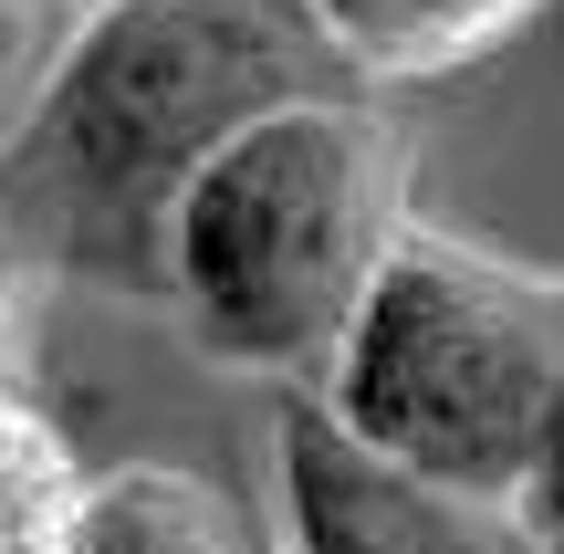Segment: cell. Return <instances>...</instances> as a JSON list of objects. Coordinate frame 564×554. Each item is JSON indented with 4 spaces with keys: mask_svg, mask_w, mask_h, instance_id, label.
<instances>
[{
    "mask_svg": "<svg viewBox=\"0 0 564 554\" xmlns=\"http://www.w3.org/2000/svg\"><path fill=\"white\" fill-rule=\"evenodd\" d=\"M356 95L303 0H95L0 126V272L167 304L178 199L282 105Z\"/></svg>",
    "mask_w": 564,
    "mask_h": 554,
    "instance_id": "6da1fadb",
    "label": "cell"
},
{
    "mask_svg": "<svg viewBox=\"0 0 564 554\" xmlns=\"http://www.w3.org/2000/svg\"><path fill=\"white\" fill-rule=\"evenodd\" d=\"M74 554H262V534L220 481L178 471V460H126V471H95Z\"/></svg>",
    "mask_w": 564,
    "mask_h": 554,
    "instance_id": "8992f818",
    "label": "cell"
},
{
    "mask_svg": "<svg viewBox=\"0 0 564 554\" xmlns=\"http://www.w3.org/2000/svg\"><path fill=\"white\" fill-rule=\"evenodd\" d=\"M272 523L282 554H533L512 502L440 492L366 460L345 430H324L314 398L272 419Z\"/></svg>",
    "mask_w": 564,
    "mask_h": 554,
    "instance_id": "277c9868",
    "label": "cell"
},
{
    "mask_svg": "<svg viewBox=\"0 0 564 554\" xmlns=\"http://www.w3.org/2000/svg\"><path fill=\"white\" fill-rule=\"evenodd\" d=\"M303 21L335 53V74L377 95V84H449L512 53L544 21V0H303Z\"/></svg>",
    "mask_w": 564,
    "mask_h": 554,
    "instance_id": "5b68a950",
    "label": "cell"
},
{
    "mask_svg": "<svg viewBox=\"0 0 564 554\" xmlns=\"http://www.w3.org/2000/svg\"><path fill=\"white\" fill-rule=\"evenodd\" d=\"M95 471L21 377H0V554H74Z\"/></svg>",
    "mask_w": 564,
    "mask_h": 554,
    "instance_id": "52a82bcc",
    "label": "cell"
},
{
    "mask_svg": "<svg viewBox=\"0 0 564 554\" xmlns=\"http://www.w3.org/2000/svg\"><path fill=\"white\" fill-rule=\"evenodd\" d=\"M303 398L387 471L512 502L564 398V272L419 220Z\"/></svg>",
    "mask_w": 564,
    "mask_h": 554,
    "instance_id": "3957f363",
    "label": "cell"
},
{
    "mask_svg": "<svg viewBox=\"0 0 564 554\" xmlns=\"http://www.w3.org/2000/svg\"><path fill=\"white\" fill-rule=\"evenodd\" d=\"M408 230H419L408 126L377 95L282 105L178 199L167 314L209 367L314 388Z\"/></svg>",
    "mask_w": 564,
    "mask_h": 554,
    "instance_id": "7a4b0ae2",
    "label": "cell"
},
{
    "mask_svg": "<svg viewBox=\"0 0 564 554\" xmlns=\"http://www.w3.org/2000/svg\"><path fill=\"white\" fill-rule=\"evenodd\" d=\"M512 513H523L533 554H564V398H554L544 439H533V471H523V492H512Z\"/></svg>",
    "mask_w": 564,
    "mask_h": 554,
    "instance_id": "9c48e42d",
    "label": "cell"
},
{
    "mask_svg": "<svg viewBox=\"0 0 564 554\" xmlns=\"http://www.w3.org/2000/svg\"><path fill=\"white\" fill-rule=\"evenodd\" d=\"M63 32H74V11L63 0H0V126L32 105V84L53 74Z\"/></svg>",
    "mask_w": 564,
    "mask_h": 554,
    "instance_id": "ba28073f",
    "label": "cell"
}]
</instances>
